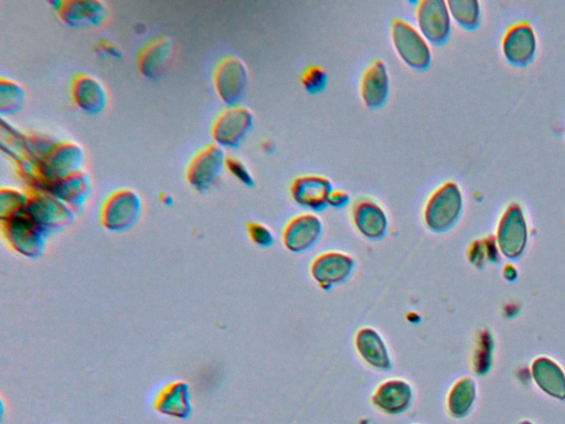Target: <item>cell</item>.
<instances>
[{"mask_svg": "<svg viewBox=\"0 0 565 424\" xmlns=\"http://www.w3.org/2000/svg\"><path fill=\"white\" fill-rule=\"evenodd\" d=\"M83 148L73 142H62L49 148L37 165V174L45 184L56 182L82 171Z\"/></svg>", "mask_w": 565, "mask_h": 424, "instance_id": "obj_3", "label": "cell"}, {"mask_svg": "<svg viewBox=\"0 0 565 424\" xmlns=\"http://www.w3.org/2000/svg\"><path fill=\"white\" fill-rule=\"evenodd\" d=\"M57 10L66 24L76 28L100 26L108 15V8L95 0H67L58 3Z\"/></svg>", "mask_w": 565, "mask_h": 424, "instance_id": "obj_22", "label": "cell"}, {"mask_svg": "<svg viewBox=\"0 0 565 424\" xmlns=\"http://www.w3.org/2000/svg\"><path fill=\"white\" fill-rule=\"evenodd\" d=\"M2 218L19 214L27 206L28 196L14 189H2Z\"/></svg>", "mask_w": 565, "mask_h": 424, "instance_id": "obj_27", "label": "cell"}, {"mask_svg": "<svg viewBox=\"0 0 565 424\" xmlns=\"http://www.w3.org/2000/svg\"><path fill=\"white\" fill-rule=\"evenodd\" d=\"M357 267L356 259L351 254L330 250L317 254L309 264V275L323 290H329L345 284Z\"/></svg>", "mask_w": 565, "mask_h": 424, "instance_id": "obj_4", "label": "cell"}, {"mask_svg": "<svg viewBox=\"0 0 565 424\" xmlns=\"http://www.w3.org/2000/svg\"><path fill=\"white\" fill-rule=\"evenodd\" d=\"M72 100L85 113H101L108 104V92L102 82L89 74L78 73L71 82Z\"/></svg>", "mask_w": 565, "mask_h": 424, "instance_id": "obj_20", "label": "cell"}, {"mask_svg": "<svg viewBox=\"0 0 565 424\" xmlns=\"http://www.w3.org/2000/svg\"><path fill=\"white\" fill-rule=\"evenodd\" d=\"M2 228L8 245L24 256L36 257L44 248V230L27 214L26 209L2 218Z\"/></svg>", "mask_w": 565, "mask_h": 424, "instance_id": "obj_6", "label": "cell"}, {"mask_svg": "<svg viewBox=\"0 0 565 424\" xmlns=\"http://www.w3.org/2000/svg\"><path fill=\"white\" fill-rule=\"evenodd\" d=\"M390 77L386 63L375 60L362 73L360 97L368 109H379L387 101Z\"/></svg>", "mask_w": 565, "mask_h": 424, "instance_id": "obj_19", "label": "cell"}, {"mask_svg": "<svg viewBox=\"0 0 565 424\" xmlns=\"http://www.w3.org/2000/svg\"><path fill=\"white\" fill-rule=\"evenodd\" d=\"M227 157L222 147L209 144L191 158L187 167L186 178L189 185L199 192L215 185L223 168L226 167Z\"/></svg>", "mask_w": 565, "mask_h": 424, "instance_id": "obj_9", "label": "cell"}, {"mask_svg": "<svg viewBox=\"0 0 565 424\" xmlns=\"http://www.w3.org/2000/svg\"><path fill=\"white\" fill-rule=\"evenodd\" d=\"M245 228H247L248 236L255 246L261 248H270L273 246L274 235L269 227H266L258 221H249Z\"/></svg>", "mask_w": 565, "mask_h": 424, "instance_id": "obj_28", "label": "cell"}, {"mask_svg": "<svg viewBox=\"0 0 565 424\" xmlns=\"http://www.w3.org/2000/svg\"><path fill=\"white\" fill-rule=\"evenodd\" d=\"M174 52V42L167 35H158L140 50L137 67L148 79H158L166 72Z\"/></svg>", "mask_w": 565, "mask_h": 424, "instance_id": "obj_18", "label": "cell"}, {"mask_svg": "<svg viewBox=\"0 0 565 424\" xmlns=\"http://www.w3.org/2000/svg\"><path fill=\"white\" fill-rule=\"evenodd\" d=\"M464 205L463 193L457 183L445 182L430 195L423 208V224L431 232L451 230L460 219Z\"/></svg>", "mask_w": 565, "mask_h": 424, "instance_id": "obj_1", "label": "cell"}, {"mask_svg": "<svg viewBox=\"0 0 565 424\" xmlns=\"http://www.w3.org/2000/svg\"><path fill=\"white\" fill-rule=\"evenodd\" d=\"M323 228L322 219L314 212H303L285 225L282 232L283 246L292 253L311 250L322 237Z\"/></svg>", "mask_w": 565, "mask_h": 424, "instance_id": "obj_12", "label": "cell"}, {"mask_svg": "<svg viewBox=\"0 0 565 424\" xmlns=\"http://www.w3.org/2000/svg\"><path fill=\"white\" fill-rule=\"evenodd\" d=\"M303 87L309 93H317L324 90L327 82L326 72L318 66L308 67L301 78Z\"/></svg>", "mask_w": 565, "mask_h": 424, "instance_id": "obj_29", "label": "cell"}, {"mask_svg": "<svg viewBox=\"0 0 565 424\" xmlns=\"http://www.w3.org/2000/svg\"><path fill=\"white\" fill-rule=\"evenodd\" d=\"M446 3L451 17L462 28L474 30L481 24L482 9L477 0H450Z\"/></svg>", "mask_w": 565, "mask_h": 424, "instance_id": "obj_25", "label": "cell"}, {"mask_svg": "<svg viewBox=\"0 0 565 424\" xmlns=\"http://www.w3.org/2000/svg\"><path fill=\"white\" fill-rule=\"evenodd\" d=\"M226 167L228 171L245 186L253 185V178L247 166L236 157H227Z\"/></svg>", "mask_w": 565, "mask_h": 424, "instance_id": "obj_30", "label": "cell"}, {"mask_svg": "<svg viewBox=\"0 0 565 424\" xmlns=\"http://www.w3.org/2000/svg\"><path fill=\"white\" fill-rule=\"evenodd\" d=\"M253 114L243 105L228 106L212 123L211 135L216 144L237 147L252 129Z\"/></svg>", "mask_w": 565, "mask_h": 424, "instance_id": "obj_8", "label": "cell"}, {"mask_svg": "<svg viewBox=\"0 0 565 424\" xmlns=\"http://www.w3.org/2000/svg\"><path fill=\"white\" fill-rule=\"evenodd\" d=\"M354 347L361 362L370 369L386 373L392 368L393 360L389 346L376 328H359L354 337Z\"/></svg>", "mask_w": 565, "mask_h": 424, "instance_id": "obj_14", "label": "cell"}, {"mask_svg": "<svg viewBox=\"0 0 565 424\" xmlns=\"http://www.w3.org/2000/svg\"><path fill=\"white\" fill-rule=\"evenodd\" d=\"M332 190V182L326 176L316 174L298 176L290 186L294 203L312 212L328 206V198Z\"/></svg>", "mask_w": 565, "mask_h": 424, "instance_id": "obj_17", "label": "cell"}, {"mask_svg": "<svg viewBox=\"0 0 565 424\" xmlns=\"http://www.w3.org/2000/svg\"><path fill=\"white\" fill-rule=\"evenodd\" d=\"M350 196L343 189H333L328 198V205L334 208H344L349 204Z\"/></svg>", "mask_w": 565, "mask_h": 424, "instance_id": "obj_31", "label": "cell"}, {"mask_svg": "<svg viewBox=\"0 0 565 424\" xmlns=\"http://www.w3.org/2000/svg\"><path fill=\"white\" fill-rule=\"evenodd\" d=\"M414 399V389L407 379L383 380L372 392L371 404L386 415L397 416L407 411Z\"/></svg>", "mask_w": 565, "mask_h": 424, "instance_id": "obj_13", "label": "cell"}, {"mask_svg": "<svg viewBox=\"0 0 565 424\" xmlns=\"http://www.w3.org/2000/svg\"><path fill=\"white\" fill-rule=\"evenodd\" d=\"M538 39L535 29L528 21L511 25L501 41V50L511 66L526 67L536 56Z\"/></svg>", "mask_w": 565, "mask_h": 424, "instance_id": "obj_11", "label": "cell"}, {"mask_svg": "<svg viewBox=\"0 0 565 424\" xmlns=\"http://www.w3.org/2000/svg\"><path fill=\"white\" fill-rule=\"evenodd\" d=\"M248 83V69L237 57L222 58L213 72V84L219 98L229 106L240 103L247 92Z\"/></svg>", "mask_w": 565, "mask_h": 424, "instance_id": "obj_7", "label": "cell"}, {"mask_svg": "<svg viewBox=\"0 0 565 424\" xmlns=\"http://www.w3.org/2000/svg\"><path fill=\"white\" fill-rule=\"evenodd\" d=\"M154 409L165 417L188 418L193 407H191L189 387L185 381H174L159 391L154 401Z\"/></svg>", "mask_w": 565, "mask_h": 424, "instance_id": "obj_23", "label": "cell"}, {"mask_svg": "<svg viewBox=\"0 0 565 424\" xmlns=\"http://www.w3.org/2000/svg\"><path fill=\"white\" fill-rule=\"evenodd\" d=\"M498 240L501 249L508 256H517L525 248L527 241V225L524 211L520 206L511 204L498 228Z\"/></svg>", "mask_w": 565, "mask_h": 424, "instance_id": "obj_21", "label": "cell"}, {"mask_svg": "<svg viewBox=\"0 0 565 424\" xmlns=\"http://www.w3.org/2000/svg\"><path fill=\"white\" fill-rule=\"evenodd\" d=\"M142 204V198L135 190H116L104 201L101 224L110 231L130 229L141 216Z\"/></svg>", "mask_w": 565, "mask_h": 424, "instance_id": "obj_5", "label": "cell"}, {"mask_svg": "<svg viewBox=\"0 0 565 424\" xmlns=\"http://www.w3.org/2000/svg\"><path fill=\"white\" fill-rule=\"evenodd\" d=\"M391 39L394 49L405 65L417 70L430 66L432 52L429 41L417 27L400 18L392 20Z\"/></svg>", "mask_w": 565, "mask_h": 424, "instance_id": "obj_2", "label": "cell"}, {"mask_svg": "<svg viewBox=\"0 0 565 424\" xmlns=\"http://www.w3.org/2000/svg\"><path fill=\"white\" fill-rule=\"evenodd\" d=\"M26 92L18 83L2 78L0 82V113L15 114L24 108Z\"/></svg>", "mask_w": 565, "mask_h": 424, "instance_id": "obj_26", "label": "cell"}, {"mask_svg": "<svg viewBox=\"0 0 565 424\" xmlns=\"http://www.w3.org/2000/svg\"><path fill=\"white\" fill-rule=\"evenodd\" d=\"M47 193L59 198L71 206H81L90 196V177L87 173L79 172L69 177L45 184Z\"/></svg>", "mask_w": 565, "mask_h": 424, "instance_id": "obj_24", "label": "cell"}, {"mask_svg": "<svg viewBox=\"0 0 565 424\" xmlns=\"http://www.w3.org/2000/svg\"><path fill=\"white\" fill-rule=\"evenodd\" d=\"M26 212L42 230L66 226L73 219L68 205L47 192L29 195Z\"/></svg>", "mask_w": 565, "mask_h": 424, "instance_id": "obj_15", "label": "cell"}, {"mask_svg": "<svg viewBox=\"0 0 565 424\" xmlns=\"http://www.w3.org/2000/svg\"><path fill=\"white\" fill-rule=\"evenodd\" d=\"M420 33L434 45H443L449 39L452 17L444 0H422L415 8Z\"/></svg>", "mask_w": 565, "mask_h": 424, "instance_id": "obj_10", "label": "cell"}, {"mask_svg": "<svg viewBox=\"0 0 565 424\" xmlns=\"http://www.w3.org/2000/svg\"><path fill=\"white\" fill-rule=\"evenodd\" d=\"M351 221L360 235L371 241L386 237L389 218L383 207L371 198H360L351 208Z\"/></svg>", "mask_w": 565, "mask_h": 424, "instance_id": "obj_16", "label": "cell"}]
</instances>
